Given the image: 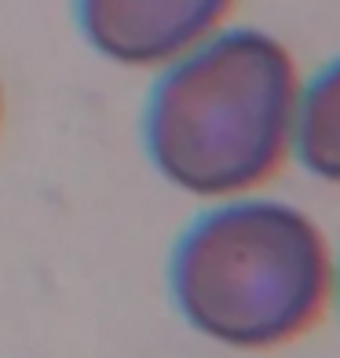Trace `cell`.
<instances>
[{
	"mask_svg": "<svg viewBox=\"0 0 340 358\" xmlns=\"http://www.w3.org/2000/svg\"><path fill=\"white\" fill-rule=\"evenodd\" d=\"M293 150L311 176L340 187V59L300 88Z\"/></svg>",
	"mask_w": 340,
	"mask_h": 358,
	"instance_id": "4",
	"label": "cell"
},
{
	"mask_svg": "<svg viewBox=\"0 0 340 358\" xmlns=\"http://www.w3.org/2000/svg\"><path fill=\"white\" fill-rule=\"evenodd\" d=\"M234 0H77L80 34L121 66H172L208 37Z\"/></svg>",
	"mask_w": 340,
	"mask_h": 358,
	"instance_id": "3",
	"label": "cell"
},
{
	"mask_svg": "<svg viewBox=\"0 0 340 358\" xmlns=\"http://www.w3.org/2000/svg\"><path fill=\"white\" fill-rule=\"evenodd\" d=\"M300 77L260 29H227L172 62L147 106L154 169L194 198L234 201L293 150Z\"/></svg>",
	"mask_w": 340,
	"mask_h": 358,
	"instance_id": "1",
	"label": "cell"
},
{
	"mask_svg": "<svg viewBox=\"0 0 340 358\" xmlns=\"http://www.w3.org/2000/svg\"><path fill=\"white\" fill-rule=\"evenodd\" d=\"M337 292H340V274H337Z\"/></svg>",
	"mask_w": 340,
	"mask_h": 358,
	"instance_id": "5",
	"label": "cell"
},
{
	"mask_svg": "<svg viewBox=\"0 0 340 358\" xmlns=\"http://www.w3.org/2000/svg\"><path fill=\"white\" fill-rule=\"evenodd\" d=\"M337 264L311 216L285 201L234 198L205 213L172 256L183 322L234 351H274L315 329Z\"/></svg>",
	"mask_w": 340,
	"mask_h": 358,
	"instance_id": "2",
	"label": "cell"
}]
</instances>
